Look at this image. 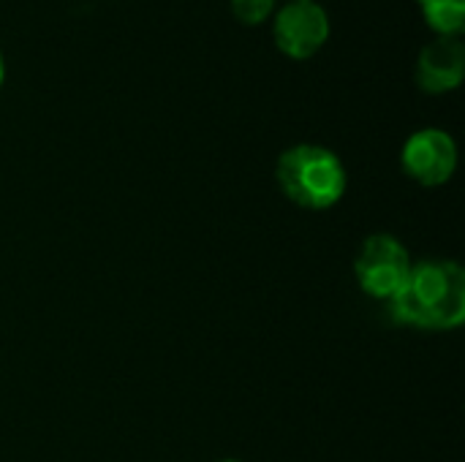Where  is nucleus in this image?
Masks as SVG:
<instances>
[{"label": "nucleus", "mask_w": 465, "mask_h": 462, "mask_svg": "<svg viewBox=\"0 0 465 462\" xmlns=\"http://www.w3.org/2000/svg\"><path fill=\"white\" fill-rule=\"evenodd\" d=\"M275 46L292 60L313 57L330 38V16L319 0H289L272 22Z\"/></svg>", "instance_id": "obj_4"}, {"label": "nucleus", "mask_w": 465, "mask_h": 462, "mask_svg": "<svg viewBox=\"0 0 465 462\" xmlns=\"http://www.w3.org/2000/svg\"><path fill=\"white\" fill-rule=\"evenodd\" d=\"M275 180L283 196L302 210H330L346 193L341 158L322 144H294L281 152Z\"/></svg>", "instance_id": "obj_2"}, {"label": "nucleus", "mask_w": 465, "mask_h": 462, "mask_svg": "<svg viewBox=\"0 0 465 462\" xmlns=\"http://www.w3.org/2000/svg\"><path fill=\"white\" fill-rule=\"evenodd\" d=\"M232 14L237 22L242 25H262L270 19V14L275 11V0H229Z\"/></svg>", "instance_id": "obj_8"}, {"label": "nucleus", "mask_w": 465, "mask_h": 462, "mask_svg": "<svg viewBox=\"0 0 465 462\" xmlns=\"http://www.w3.org/2000/svg\"><path fill=\"white\" fill-rule=\"evenodd\" d=\"M398 324L452 332L465 321V272L452 259H430L411 267L406 286L390 300Z\"/></svg>", "instance_id": "obj_1"}, {"label": "nucleus", "mask_w": 465, "mask_h": 462, "mask_svg": "<svg viewBox=\"0 0 465 462\" xmlns=\"http://www.w3.org/2000/svg\"><path fill=\"white\" fill-rule=\"evenodd\" d=\"M3 79H5V65H3V54H0V87H3Z\"/></svg>", "instance_id": "obj_9"}, {"label": "nucleus", "mask_w": 465, "mask_h": 462, "mask_svg": "<svg viewBox=\"0 0 465 462\" xmlns=\"http://www.w3.org/2000/svg\"><path fill=\"white\" fill-rule=\"evenodd\" d=\"M218 462H240V460H218Z\"/></svg>", "instance_id": "obj_10"}, {"label": "nucleus", "mask_w": 465, "mask_h": 462, "mask_svg": "<svg viewBox=\"0 0 465 462\" xmlns=\"http://www.w3.org/2000/svg\"><path fill=\"white\" fill-rule=\"evenodd\" d=\"M428 27L436 35H460L465 27V0H417Z\"/></svg>", "instance_id": "obj_7"}, {"label": "nucleus", "mask_w": 465, "mask_h": 462, "mask_svg": "<svg viewBox=\"0 0 465 462\" xmlns=\"http://www.w3.org/2000/svg\"><path fill=\"white\" fill-rule=\"evenodd\" d=\"M411 256L406 245L392 234H371L354 261L360 289L381 302H390L411 275Z\"/></svg>", "instance_id": "obj_3"}, {"label": "nucleus", "mask_w": 465, "mask_h": 462, "mask_svg": "<svg viewBox=\"0 0 465 462\" xmlns=\"http://www.w3.org/2000/svg\"><path fill=\"white\" fill-rule=\"evenodd\" d=\"M463 76L465 46L460 35H436L428 46H422L414 68V79L420 90L430 95H441L460 87Z\"/></svg>", "instance_id": "obj_6"}, {"label": "nucleus", "mask_w": 465, "mask_h": 462, "mask_svg": "<svg viewBox=\"0 0 465 462\" xmlns=\"http://www.w3.org/2000/svg\"><path fill=\"white\" fill-rule=\"evenodd\" d=\"M401 166L414 182L439 188L450 182L458 169V144L441 128H422L406 139L401 150Z\"/></svg>", "instance_id": "obj_5"}]
</instances>
